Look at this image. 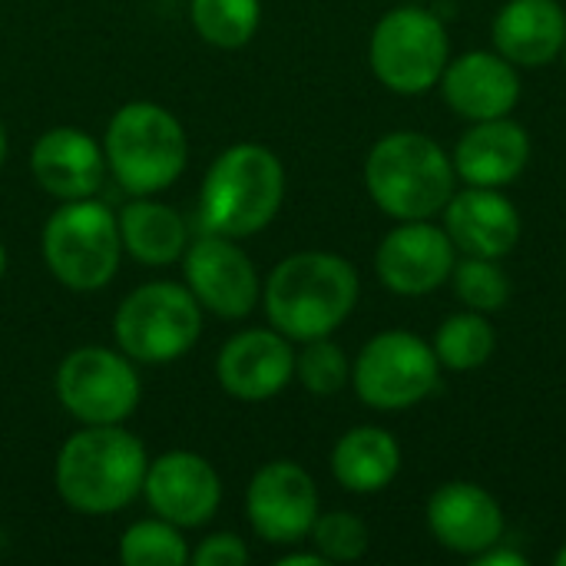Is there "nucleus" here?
I'll return each instance as SVG.
<instances>
[{
	"label": "nucleus",
	"mask_w": 566,
	"mask_h": 566,
	"mask_svg": "<svg viewBox=\"0 0 566 566\" xmlns=\"http://www.w3.org/2000/svg\"><path fill=\"white\" fill-rule=\"evenodd\" d=\"M146 468L149 458L136 434L119 424H83L60 448L53 481L63 504L99 517L129 507L143 494Z\"/></svg>",
	"instance_id": "nucleus-1"
},
{
	"label": "nucleus",
	"mask_w": 566,
	"mask_h": 566,
	"mask_svg": "<svg viewBox=\"0 0 566 566\" xmlns=\"http://www.w3.org/2000/svg\"><path fill=\"white\" fill-rule=\"evenodd\" d=\"M358 272L335 252H295L265 282V315L292 342L332 335L358 305Z\"/></svg>",
	"instance_id": "nucleus-2"
},
{
	"label": "nucleus",
	"mask_w": 566,
	"mask_h": 566,
	"mask_svg": "<svg viewBox=\"0 0 566 566\" xmlns=\"http://www.w3.org/2000/svg\"><path fill=\"white\" fill-rule=\"evenodd\" d=\"M365 186L375 206L398 219H434L458 192L451 156L424 133L398 129L381 136L365 163Z\"/></svg>",
	"instance_id": "nucleus-3"
},
{
	"label": "nucleus",
	"mask_w": 566,
	"mask_h": 566,
	"mask_svg": "<svg viewBox=\"0 0 566 566\" xmlns=\"http://www.w3.org/2000/svg\"><path fill=\"white\" fill-rule=\"evenodd\" d=\"M282 159L259 143H235L206 169L199 192V219L206 232L245 239L262 232L282 209Z\"/></svg>",
	"instance_id": "nucleus-4"
},
{
	"label": "nucleus",
	"mask_w": 566,
	"mask_h": 566,
	"mask_svg": "<svg viewBox=\"0 0 566 566\" xmlns=\"http://www.w3.org/2000/svg\"><path fill=\"white\" fill-rule=\"evenodd\" d=\"M106 166L119 186L133 196H153L169 189L189 159V139L182 123L159 103L136 99L113 113L103 139Z\"/></svg>",
	"instance_id": "nucleus-5"
},
{
	"label": "nucleus",
	"mask_w": 566,
	"mask_h": 566,
	"mask_svg": "<svg viewBox=\"0 0 566 566\" xmlns=\"http://www.w3.org/2000/svg\"><path fill=\"white\" fill-rule=\"evenodd\" d=\"M40 252L60 285L73 292H96L109 285L119 269V219L93 196L60 202L43 226Z\"/></svg>",
	"instance_id": "nucleus-6"
},
{
	"label": "nucleus",
	"mask_w": 566,
	"mask_h": 566,
	"mask_svg": "<svg viewBox=\"0 0 566 566\" xmlns=\"http://www.w3.org/2000/svg\"><path fill=\"white\" fill-rule=\"evenodd\" d=\"M123 355L139 365L179 361L202 335V305L186 282H146L133 289L113 318Z\"/></svg>",
	"instance_id": "nucleus-7"
},
{
	"label": "nucleus",
	"mask_w": 566,
	"mask_h": 566,
	"mask_svg": "<svg viewBox=\"0 0 566 566\" xmlns=\"http://www.w3.org/2000/svg\"><path fill=\"white\" fill-rule=\"evenodd\" d=\"M368 60L378 83L391 93L421 96L441 83L451 60L448 30L424 7H395L375 23Z\"/></svg>",
	"instance_id": "nucleus-8"
},
{
	"label": "nucleus",
	"mask_w": 566,
	"mask_h": 566,
	"mask_svg": "<svg viewBox=\"0 0 566 566\" xmlns=\"http://www.w3.org/2000/svg\"><path fill=\"white\" fill-rule=\"evenodd\" d=\"M441 361L434 348L401 328L375 335L352 365L358 398L375 411H408L438 388Z\"/></svg>",
	"instance_id": "nucleus-9"
},
{
	"label": "nucleus",
	"mask_w": 566,
	"mask_h": 566,
	"mask_svg": "<svg viewBox=\"0 0 566 566\" xmlns=\"http://www.w3.org/2000/svg\"><path fill=\"white\" fill-rule=\"evenodd\" d=\"M53 385L66 415L80 424H123L139 405L136 361L103 345L73 348Z\"/></svg>",
	"instance_id": "nucleus-10"
},
{
	"label": "nucleus",
	"mask_w": 566,
	"mask_h": 566,
	"mask_svg": "<svg viewBox=\"0 0 566 566\" xmlns=\"http://www.w3.org/2000/svg\"><path fill=\"white\" fill-rule=\"evenodd\" d=\"M182 272L196 302L219 318H245L262 298L255 262L229 235L206 232L186 245Z\"/></svg>",
	"instance_id": "nucleus-11"
},
{
	"label": "nucleus",
	"mask_w": 566,
	"mask_h": 566,
	"mask_svg": "<svg viewBox=\"0 0 566 566\" xmlns=\"http://www.w3.org/2000/svg\"><path fill=\"white\" fill-rule=\"evenodd\" d=\"M245 514L252 531L265 544H298L312 534V524L318 517V488L302 464L269 461L249 481Z\"/></svg>",
	"instance_id": "nucleus-12"
},
{
	"label": "nucleus",
	"mask_w": 566,
	"mask_h": 566,
	"mask_svg": "<svg viewBox=\"0 0 566 566\" xmlns=\"http://www.w3.org/2000/svg\"><path fill=\"white\" fill-rule=\"evenodd\" d=\"M458 262V249L451 235L428 219H411L395 226L378 252H375V272L385 289L395 295H428L441 289Z\"/></svg>",
	"instance_id": "nucleus-13"
},
{
	"label": "nucleus",
	"mask_w": 566,
	"mask_h": 566,
	"mask_svg": "<svg viewBox=\"0 0 566 566\" xmlns=\"http://www.w3.org/2000/svg\"><path fill=\"white\" fill-rule=\"evenodd\" d=\"M143 494L156 517L189 531L216 517L222 504V481L202 454L166 451L149 461Z\"/></svg>",
	"instance_id": "nucleus-14"
},
{
	"label": "nucleus",
	"mask_w": 566,
	"mask_h": 566,
	"mask_svg": "<svg viewBox=\"0 0 566 566\" xmlns=\"http://www.w3.org/2000/svg\"><path fill=\"white\" fill-rule=\"evenodd\" d=\"M216 375L226 395L239 401H269L295 378L292 338H285L279 328L239 332L222 345Z\"/></svg>",
	"instance_id": "nucleus-15"
},
{
	"label": "nucleus",
	"mask_w": 566,
	"mask_h": 566,
	"mask_svg": "<svg viewBox=\"0 0 566 566\" xmlns=\"http://www.w3.org/2000/svg\"><path fill=\"white\" fill-rule=\"evenodd\" d=\"M424 521L431 537L461 557H481L504 541L501 504L491 497V491L471 481L441 484L428 497Z\"/></svg>",
	"instance_id": "nucleus-16"
},
{
	"label": "nucleus",
	"mask_w": 566,
	"mask_h": 566,
	"mask_svg": "<svg viewBox=\"0 0 566 566\" xmlns=\"http://www.w3.org/2000/svg\"><path fill=\"white\" fill-rule=\"evenodd\" d=\"M441 93L448 106L468 119H497L511 116L521 99V73L511 60L491 50H471L458 60H448L441 73Z\"/></svg>",
	"instance_id": "nucleus-17"
},
{
	"label": "nucleus",
	"mask_w": 566,
	"mask_h": 566,
	"mask_svg": "<svg viewBox=\"0 0 566 566\" xmlns=\"http://www.w3.org/2000/svg\"><path fill=\"white\" fill-rule=\"evenodd\" d=\"M30 169L40 189L60 202L90 199L106 179V153L90 133L76 126H56L33 143Z\"/></svg>",
	"instance_id": "nucleus-18"
},
{
	"label": "nucleus",
	"mask_w": 566,
	"mask_h": 566,
	"mask_svg": "<svg viewBox=\"0 0 566 566\" xmlns=\"http://www.w3.org/2000/svg\"><path fill=\"white\" fill-rule=\"evenodd\" d=\"M444 232L464 255L504 259L521 242V212L501 189L468 186L444 206Z\"/></svg>",
	"instance_id": "nucleus-19"
},
{
	"label": "nucleus",
	"mask_w": 566,
	"mask_h": 566,
	"mask_svg": "<svg viewBox=\"0 0 566 566\" xmlns=\"http://www.w3.org/2000/svg\"><path fill=\"white\" fill-rule=\"evenodd\" d=\"M454 172L468 186H484V189H504L531 163V136L521 123L511 116L497 119H481L471 123V129L458 139L454 146Z\"/></svg>",
	"instance_id": "nucleus-20"
},
{
	"label": "nucleus",
	"mask_w": 566,
	"mask_h": 566,
	"mask_svg": "<svg viewBox=\"0 0 566 566\" xmlns=\"http://www.w3.org/2000/svg\"><path fill=\"white\" fill-rule=\"evenodd\" d=\"M494 46L517 70H537L564 56L566 10L557 0H507L494 17Z\"/></svg>",
	"instance_id": "nucleus-21"
},
{
	"label": "nucleus",
	"mask_w": 566,
	"mask_h": 566,
	"mask_svg": "<svg viewBox=\"0 0 566 566\" xmlns=\"http://www.w3.org/2000/svg\"><path fill=\"white\" fill-rule=\"evenodd\" d=\"M401 471L398 441L375 424L352 428L338 438L332 451V474L352 494H378Z\"/></svg>",
	"instance_id": "nucleus-22"
},
{
	"label": "nucleus",
	"mask_w": 566,
	"mask_h": 566,
	"mask_svg": "<svg viewBox=\"0 0 566 566\" xmlns=\"http://www.w3.org/2000/svg\"><path fill=\"white\" fill-rule=\"evenodd\" d=\"M119 219V239L123 252H129L143 265H169L179 262L189 245L186 219L156 199H133L123 206Z\"/></svg>",
	"instance_id": "nucleus-23"
},
{
	"label": "nucleus",
	"mask_w": 566,
	"mask_h": 566,
	"mask_svg": "<svg viewBox=\"0 0 566 566\" xmlns=\"http://www.w3.org/2000/svg\"><path fill=\"white\" fill-rule=\"evenodd\" d=\"M434 355L444 368L451 371H474V368H484L497 348V335L488 322V315L481 312H458L451 315L438 335H434Z\"/></svg>",
	"instance_id": "nucleus-24"
},
{
	"label": "nucleus",
	"mask_w": 566,
	"mask_h": 566,
	"mask_svg": "<svg viewBox=\"0 0 566 566\" xmlns=\"http://www.w3.org/2000/svg\"><path fill=\"white\" fill-rule=\"evenodd\" d=\"M189 13L206 43L219 50H239L262 23V0H192Z\"/></svg>",
	"instance_id": "nucleus-25"
},
{
	"label": "nucleus",
	"mask_w": 566,
	"mask_h": 566,
	"mask_svg": "<svg viewBox=\"0 0 566 566\" xmlns=\"http://www.w3.org/2000/svg\"><path fill=\"white\" fill-rule=\"evenodd\" d=\"M119 560L126 566H182L189 560L182 527L163 517L136 521L119 537Z\"/></svg>",
	"instance_id": "nucleus-26"
},
{
	"label": "nucleus",
	"mask_w": 566,
	"mask_h": 566,
	"mask_svg": "<svg viewBox=\"0 0 566 566\" xmlns=\"http://www.w3.org/2000/svg\"><path fill=\"white\" fill-rule=\"evenodd\" d=\"M458 298L481 315H494L511 302V279L501 269V259H478L464 255V262H454L451 272Z\"/></svg>",
	"instance_id": "nucleus-27"
},
{
	"label": "nucleus",
	"mask_w": 566,
	"mask_h": 566,
	"mask_svg": "<svg viewBox=\"0 0 566 566\" xmlns=\"http://www.w3.org/2000/svg\"><path fill=\"white\" fill-rule=\"evenodd\" d=\"M302 345L305 348L295 355V378L302 381V388L318 395V398L338 395L352 381V361H348L345 348L335 345L332 335L312 338Z\"/></svg>",
	"instance_id": "nucleus-28"
},
{
	"label": "nucleus",
	"mask_w": 566,
	"mask_h": 566,
	"mask_svg": "<svg viewBox=\"0 0 566 566\" xmlns=\"http://www.w3.org/2000/svg\"><path fill=\"white\" fill-rule=\"evenodd\" d=\"M308 537H312L315 551H318L328 564H352V560H361V557L368 554V544H371V534H368L365 521L355 517L352 511L318 514Z\"/></svg>",
	"instance_id": "nucleus-29"
},
{
	"label": "nucleus",
	"mask_w": 566,
	"mask_h": 566,
	"mask_svg": "<svg viewBox=\"0 0 566 566\" xmlns=\"http://www.w3.org/2000/svg\"><path fill=\"white\" fill-rule=\"evenodd\" d=\"M189 560L196 566H245L249 564V547L235 534H209Z\"/></svg>",
	"instance_id": "nucleus-30"
},
{
	"label": "nucleus",
	"mask_w": 566,
	"mask_h": 566,
	"mask_svg": "<svg viewBox=\"0 0 566 566\" xmlns=\"http://www.w3.org/2000/svg\"><path fill=\"white\" fill-rule=\"evenodd\" d=\"M474 564L478 566H527V557H524V554H517V551H497V547H491L488 554L474 557Z\"/></svg>",
	"instance_id": "nucleus-31"
},
{
	"label": "nucleus",
	"mask_w": 566,
	"mask_h": 566,
	"mask_svg": "<svg viewBox=\"0 0 566 566\" xmlns=\"http://www.w3.org/2000/svg\"><path fill=\"white\" fill-rule=\"evenodd\" d=\"M328 560L318 554V551H312V554H289V557H282L279 566H325Z\"/></svg>",
	"instance_id": "nucleus-32"
},
{
	"label": "nucleus",
	"mask_w": 566,
	"mask_h": 566,
	"mask_svg": "<svg viewBox=\"0 0 566 566\" xmlns=\"http://www.w3.org/2000/svg\"><path fill=\"white\" fill-rule=\"evenodd\" d=\"M3 159H7V129L0 123V166H3Z\"/></svg>",
	"instance_id": "nucleus-33"
},
{
	"label": "nucleus",
	"mask_w": 566,
	"mask_h": 566,
	"mask_svg": "<svg viewBox=\"0 0 566 566\" xmlns=\"http://www.w3.org/2000/svg\"><path fill=\"white\" fill-rule=\"evenodd\" d=\"M3 272H7V249H3V242H0V279H3Z\"/></svg>",
	"instance_id": "nucleus-34"
},
{
	"label": "nucleus",
	"mask_w": 566,
	"mask_h": 566,
	"mask_svg": "<svg viewBox=\"0 0 566 566\" xmlns=\"http://www.w3.org/2000/svg\"><path fill=\"white\" fill-rule=\"evenodd\" d=\"M557 566H566V544L560 547V554H557Z\"/></svg>",
	"instance_id": "nucleus-35"
},
{
	"label": "nucleus",
	"mask_w": 566,
	"mask_h": 566,
	"mask_svg": "<svg viewBox=\"0 0 566 566\" xmlns=\"http://www.w3.org/2000/svg\"><path fill=\"white\" fill-rule=\"evenodd\" d=\"M564 66H566V46H564Z\"/></svg>",
	"instance_id": "nucleus-36"
}]
</instances>
